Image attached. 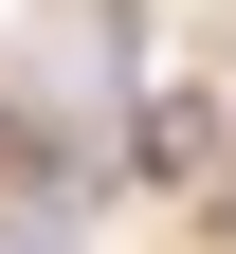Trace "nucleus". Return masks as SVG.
Here are the masks:
<instances>
[{
  "mask_svg": "<svg viewBox=\"0 0 236 254\" xmlns=\"http://www.w3.org/2000/svg\"><path fill=\"white\" fill-rule=\"evenodd\" d=\"M0 254H73V182H55V200H18V218H0Z\"/></svg>",
  "mask_w": 236,
  "mask_h": 254,
  "instance_id": "nucleus-1",
  "label": "nucleus"
}]
</instances>
